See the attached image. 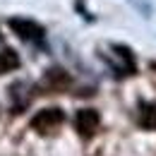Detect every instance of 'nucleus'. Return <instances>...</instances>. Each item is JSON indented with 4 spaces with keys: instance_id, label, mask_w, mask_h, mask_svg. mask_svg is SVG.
<instances>
[{
    "instance_id": "1",
    "label": "nucleus",
    "mask_w": 156,
    "mask_h": 156,
    "mask_svg": "<svg viewBox=\"0 0 156 156\" xmlns=\"http://www.w3.org/2000/svg\"><path fill=\"white\" fill-rule=\"evenodd\" d=\"M62 120H65V115H62L60 108H43L31 118V127L39 130V132H53Z\"/></svg>"
},
{
    "instance_id": "3",
    "label": "nucleus",
    "mask_w": 156,
    "mask_h": 156,
    "mask_svg": "<svg viewBox=\"0 0 156 156\" xmlns=\"http://www.w3.org/2000/svg\"><path fill=\"white\" fill-rule=\"evenodd\" d=\"M75 122H77L79 135L89 137V135H94V132H96L101 118H98V113L94 111V108H82V111L77 113V118H75Z\"/></svg>"
},
{
    "instance_id": "6",
    "label": "nucleus",
    "mask_w": 156,
    "mask_h": 156,
    "mask_svg": "<svg viewBox=\"0 0 156 156\" xmlns=\"http://www.w3.org/2000/svg\"><path fill=\"white\" fill-rule=\"evenodd\" d=\"M139 122H142V127H147V130H156V106H142Z\"/></svg>"
},
{
    "instance_id": "5",
    "label": "nucleus",
    "mask_w": 156,
    "mask_h": 156,
    "mask_svg": "<svg viewBox=\"0 0 156 156\" xmlns=\"http://www.w3.org/2000/svg\"><path fill=\"white\" fill-rule=\"evenodd\" d=\"M20 67V58L12 48H2L0 51V75L10 72V70H17Z\"/></svg>"
},
{
    "instance_id": "2",
    "label": "nucleus",
    "mask_w": 156,
    "mask_h": 156,
    "mask_svg": "<svg viewBox=\"0 0 156 156\" xmlns=\"http://www.w3.org/2000/svg\"><path fill=\"white\" fill-rule=\"evenodd\" d=\"M7 24H10V29H12L17 36H22L24 41H41L43 36H46L43 27H41V24H36V22H31V20L15 17V20H10Z\"/></svg>"
},
{
    "instance_id": "4",
    "label": "nucleus",
    "mask_w": 156,
    "mask_h": 156,
    "mask_svg": "<svg viewBox=\"0 0 156 156\" xmlns=\"http://www.w3.org/2000/svg\"><path fill=\"white\" fill-rule=\"evenodd\" d=\"M70 84V77H67V72L65 70H48L46 72V79H43V87L46 89H53V91H62L65 87Z\"/></svg>"
}]
</instances>
